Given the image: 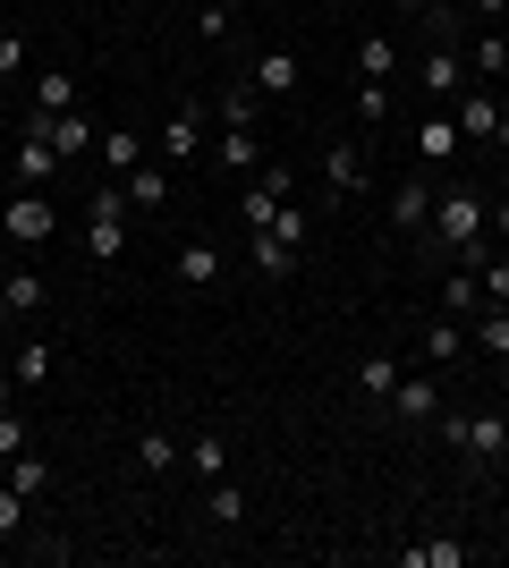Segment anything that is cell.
Segmentation results:
<instances>
[{
    "mask_svg": "<svg viewBox=\"0 0 509 568\" xmlns=\"http://www.w3.org/2000/svg\"><path fill=\"white\" fill-rule=\"evenodd\" d=\"M485 221H492V195H476V187H450V195H434V246L441 255H459V263H476L485 272Z\"/></svg>",
    "mask_w": 509,
    "mask_h": 568,
    "instance_id": "1",
    "label": "cell"
},
{
    "mask_svg": "<svg viewBox=\"0 0 509 568\" xmlns=\"http://www.w3.org/2000/svg\"><path fill=\"white\" fill-rule=\"evenodd\" d=\"M441 433H450V450H467V458H509V416L501 407H476V416H459V407H441Z\"/></svg>",
    "mask_w": 509,
    "mask_h": 568,
    "instance_id": "2",
    "label": "cell"
},
{
    "mask_svg": "<svg viewBox=\"0 0 509 568\" xmlns=\"http://www.w3.org/2000/svg\"><path fill=\"white\" fill-rule=\"evenodd\" d=\"M120 246H128V195H120V179L85 204V255L94 263H120Z\"/></svg>",
    "mask_w": 509,
    "mask_h": 568,
    "instance_id": "3",
    "label": "cell"
},
{
    "mask_svg": "<svg viewBox=\"0 0 509 568\" xmlns=\"http://www.w3.org/2000/svg\"><path fill=\"white\" fill-rule=\"evenodd\" d=\"M51 221H60V213H51V195L18 187V195H9V213H0V230L18 237V246H51Z\"/></svg>",
    "mask_w": 509,
    "mask_h": 568,
    "instance_id": "4",
    "label": "cell"
},
{
    "mask_svg": "<svg viewBox=\"0 0 509 568\" xmlns=\"http://www.w3.org/2000/svg\"><path fill=\"white\" fill-rule=\"evenodd\" d=\"M441 382L434 374H399V390H390V416H399V425H441Z\"/></svg>",
    "mask_w": 509,
    "mask_h": 568,
    "instance_id": "5",
    "label": "cell"
},
{
    "mask_svg": "<svg viewBox=\"0 0 509 568\" xmlns=\"http://www.w3.org/2000/svg\"><path fill=\"white\" fill-rule=\"evenodd\" d=\"M289 187H297V179H289V170H281V162H272L264 179H255V187L238 195V213H246V230H272V221H281V204H289Z\"/></svg>",
    "mask_w": 509,
    "mask_h": 568,
    "instance_id": "6",
    "label": "cell"
},
{
    "mask_svg": "<svg viewBox=\"0 0 509 568\" xmlns=\"http://www.w3.org/2000/svg\"><path fill=\"white\" fill-rule=\"evenodd\" d=\"M9 162H18V187H43L51 170H60V144H51L43 111H34V128H26V136H18V153H9Z\"/></svg>",
    "mask_w": 509,
    "mask_h": 568,
    "instance_id": "7",
    "label": "cell"
},
{
    "mask_svg": "<svg viewBox=\"0 0 509 568\" xmlns=\"http://www.w3.org/2000/svg\"><path fill=\"white\" fill-rule=\"evenodd\" d=\"M153 144H162V162H195V144H204V111H195V102H179V111L153 128Z\"/></svg>",
    "mask_w": 509,
    "mask_h": 568,
    "instance_id": "8",
    "label": "cell"
},
{
    "mask_svg": "<svg viewBox=\"0 0 509 568\" xmlns=\"http://www.w3.org/2000/svg\"><path fill=\"white\" fill-rule=\"evenodd\" d=\"M323 187H332V195H357L365 187V144L357 136H332V144H323Z\"/></svg>",
    "mask_w": 509,
    "mask_h": 568,
    "instance_id": "9",
    "label": "cell"
},
{
    "mask_svg": "<svg viewBox=\"0 0 509 568\" xmlns=\"http://www.w3.org/2000/svg\"><path fill=\"white\" fill-rule=\"evenodd\" d=\"M390 230H399V237H425V230H434V187H425V179H408V187L390 195Z\"/></svg>",
    "mask_w": 509,
    "mask_h": 568,
    "instance_id": "10",
    "label": "cell"
},
{
    "mask_svg": "<svg viewBox=\"0 0 509 568\" xmlns=\"http://www.w3.org/2000/svg\"><path fill=\"white\" fill-rule=\"evenodd\" d=\"M246 255H255V272H264V281H289L297 272V246L281 230H246Z\"/></svg>",
    "mask_w": 509,
    "mask_h": 568,
    "instance_id": "11",
    "label": "cell"
},
{
    "mask_svg": "<svg viewBox=\"0 0 509 568\" xmlns=\"http://www.w3.org/2000/svg\"><path fill=\"white\" fill-rule=\"evenodd\" d=\"M492 297H485V281H476V263H459L450 281H441V314H459V323H476Z\"/></svg>",
    "mask_w": 509,
    "mask_h": 568,
    "instance_id": "12",
    "label": "cell"
},
{
    "mask_svg": "<svg viewBox=\"0 0 509 568\" xmlns=\"http://www.w3.org/2000/svg\"><path fill=\"white\" fill-rule=\"evenodd\" d=\"M213 162H221V170H238V179H255V162H264V136H255V128H221V136H213Z\"/></svg>",
    "mask_w": 509,
    "mask_h": 568,
    "instance_id": "13",
    "label": "cell"
},
{
    "mask_svg": "<svg viewBox=\"0 0 509 568\" xmlns=\"http://www.w3.org/2000/svg\"><path fill=\"white\" fill-rule=\"evenodd\" d=\"M120 195L136 204V213H153V204H170V162H136L120 179Z\"/></svg>",
    "mask_w": 509,
    "mask_h": 568,
    "instance_id": "14",
    "label": "cell"
},
{
    "mask_svg": "<svg viewBox=\"0 0 509 568\" xmlns=\"http://www.w3.org/2000/svg\"><path fill=\"white\" fill-rule=\"evenodd\" d=\"M34 306H43V272H9V281H0V332L26 323Z\"/></svg>",
    "mask_w": 509,
    "mask_h": 568,
    "instance_id": "15",
    "label": "cell"
},
{
    "mask_svg": "<svg viewBox=\"0 0 509 568\" xmlns=\"http://www.w3.org/2000/svg\"><path fill=\"white\" fill-rule=\"evenodd\" d=\"M459 51H450V43H434V51H425V69H416V85H425V94H434V102H450V94H459Z\"/></svg>",
    "mask_w": 509,
    "mask_h": 568,
    "instance_id": "16",
    "label": "cell"
},
{
    "mask_svg": "<svg viewBox=\"0 0 509 568\" xmlns=\"http://www.w3.org/2000/svg\"><path fill=\"white\" fill-rule=\"evenodd\" d=\"M399 374H408L399 356H365V365H357V399H365V407H390V390H399Z\"/></svg>",
    "mask_w": 509,
    "mask_h": 568,
    "instance_id": "17",
    "label": "cell"
},
{
    "mask_svg": "<svg viewBox=\"0 0 509 568\" xmlns=\"http://www.w3.org/2000/svg\"><path fill=\"white\" fill-rule=\"evenodd\" d=\"M459 119L450 111H425V128H416V153H425V162H450V153H459Z\"/></svg>",
    "mask_w": 509,
    "mask_h": 568,
    "instance_id": "18",
    "label": "cell"
},
{
    "mask_svg": "<svg viewBox=\"0 0 509 568\" xmlns=\"http://www.w3.org/2000/svg\"><path fill=\"white\" fill-rule=\"evenodd\" d=\"M255 94H264V102L297 94V51H264V60H255Z\"/></svg>",
    "mask_w": 509,
    "mask_h": 568,
    "instance_id": "19",
    "label": "cell"
},
{
    "mask_svg": "<svg viewBox=\"0 0 509 568\" xmlns=\"http://www.w3.org/2000/svg\"><path fill=\"white\" fill-rule=\"evenodd\" d=\"M467 348H476V339H467V323H459V314H441L434 332H425V365H459Z\"/></svg>",
    "mask_w": 509,
    "mask_h": 568,
    "instance_id": "20",
    "label": "cell"
},
{
    "mask_svg": "<svg viewBox=\"0 0 509 568\" xmlns=\"http://www.w3.org/2000/svg\"><path fill=\"white\" fill-rule=\"evenodd\" d=\"M51 128V144H60V162H69V153H85V144H102V128L85 111H60V119H43Z\"/></svg>",
    "mask_w": 509,
    "mask_h": 568,
    "instance_id": "21",
    "label": "cell"
},
{
    "mask_svg": "<svg viewBox=\"0 0 509 568\" xmlns=\"http://www.w3.org/2000/svg\"><path fill=\"white\" fill-rule=\"evenodd\" d=\"M238 518H246V493L230 475H213V484H204V526H238Z\"/></svg>",
    "mask_w": 509,
    "mask_h": 568,
    "instance_id": "22",
    "label": "cell"
},
{
    "mask_svg": "<svg viewBox=\"0 0 509 568\" xmlns=\"http://www.w3.org/2000/svg\"><path fill=\"white\" fill-rule=\"evenodd\" d=\"M179 458H187V450H179V442H170L162 425H145V433H136V467H145V475H170Z\"/></svg>",
    "mask_w": 509,
    "mask_h": 568,
    "instance_id": "23",
    "label": "cell"
},
{
    "mask_svg": "<svg viewBox=\"0 0 509 568\" xmlns=\"http://www.w3.org/2000/svg\"><path fill=\"white\" fill-rule=\"evenodd\" d=\"M94 153H102V170H111V179H128V170L145 162V136H128V128H111V136H102Z\"/></svg>",
    "mask_w": 509,
    "mask_h": 568,
    "instance_id": "24",
    "label": "cell"
},
{
    "mask_svg": "<svg viewBox=\"0 0 509 568\" xmlns=\"http://www.w3.org/2000/svg\"><path fill=\"white\" fill-rule=\"evenodd\" d=\"M179 281H187V288H213L221 281V246H204V237L179 246Z\"/></svg>",
    "mask_w": 509,
    "mask_h": 568,
    "instance_id": "25",
    "label": "cell"
},
{
    "mask_svg": "<svg viewBox=\"0 0 509 568\" xmlns=\"http://www.w3.org/2000/svg\"><path fill=\"white\" fill-rule=\"evenodd\" d=\"M187 467H195V484L230 475V442H221V433H195V442H187Z\"/></svg>",
    "mask_w": 509,
    "mask_h": 568,
    "instance_id": "26",
    "label": "cell"
},
{
    "mask_svg": "<svg viewBox=\"0 0 509 568\" xmlns=\"http://www.w3.org/2000/svg\"><path fill=\"white\" fill-rule=\"evenodd\" d=\"M467 339H476L485 356H509V306H485L476 323H467Z\"/></svg>",
    "mask_w": 509,
    "mask_h": 568,
    "instance_id": "27",
    "label": "cell"
},
{
    "mask_svg": "<svg viewBox=\"0 0 509 568\" xmlns=\"http://www.w3.org/2000/svg\"><path fill=\"white\" fill-rule=\"evenodd\" d=\"M34 111H43V119L77 111V85H69V77H60V69H43V77H34Z\"/></svg>",
    "mask_w": 509,
    "mask_h": 568,
    "instance_id": "28",
    "label": "cell"
},
{
    "mask_svg": "<svg viewBox=\"0 0 509 568\" xmlns=\"http://www.w3.org/2000/svg\"><path fill=\"white\" fill-rule=\"evenodd\" d=\"M51 365H60V356H51V339H26L9 374H18V390H34V382H51Z\"/></svg>",
    "mask_w": 509,
    "mask_h": 568,
    "instance_id": "29",
    "label": "cell"
},
{
    "mask_svg": "<svg viewBox=\"0 0 509 568\" xmlns=\"http://www.w3.org/2000/svg\"><path fill=\"white\" fill-rule=\"evenodd\" d=\"M501 128V102L492 94H459V136H492Z\"/></svg>",
    "mask_w": 509,
    "mask_h": 568,
    "instance_id": "30",
    "label": "cell"
},
{
    "mask_svg": "<svg viewBox=\"0 0 509 568\" xmlns=\"http://www.w3.org/2000/svg\"><path fill=\"white\" fill-rule=\"evenodd\" d=\"M467 560V544H408L399 551V568H459Z\"/></svg>",
    "mask_w": 509,
    "mask_h": 568,
    "instance_id": "31",
    "label": "cell"
},
{
    "mask_svg": "<svg viewBox=\"0 0 509 568\" xmlns=\"http://www.w3.org/2000/svg\"><path fill=\"white\" fill-rule=\"evenodd\" d=\"M467 60H476V77H509V34H476Z\"/></svg>",
    "mask_w": 509,
    "mask_h": 568,
    "instance_id": "32",
    "label": "cell"
},
{
    "mask_svg": "<svg viewBox=\"0 0 509 568\" xmlns=\"http://www.w3.org/2000/svg\"><path fill=\"white\" fill-rule=\"evenodd\" d=\"M255 85H230V94H221V128H255Z\"/></svg>",
    "mask_w": 509,
    "mask_h": 568,
    "instance_id": "33",
    "label": "cell"
},
{
    "mask_svg": "<svg viewBox=\"0 0 509 568\" xmlns=\"http://www.w3.org/2000/svg\"><path fill=\"white\" fill-rule=\"evenodd\" d=\"M357 69L374 77V85H383V77L399 69V60H390V34H365V43H357Z\"/></svg>",
    "mask_w": 509,
    "mask_h": 568,
    "instance_id": "34",
    "label": "cell"
},
{
    "mask_svg": "<svg viewBox=\"0 0 509 568\" xmlns=\"http://www.w3.org/2000/svg\"><path fill=\"white\" fill-rule=\"evenodd\" d=\"M9 484H18V493L34 500V493H43V484H51V467H43V458H34V450H18V458H9Z\"/></svg>",
    "mask_w": 509,
    "mask_h": 568,
    "instance_id": "35",
    "label": "cell"
},
{
    "mask_svg": "<svg viewBox=\"0 0 509 568\" xmlns=\"http://www.w3.org/2000/svg\"><path fill=\"white\" fill-rule=\"evenodd\" d=\"M476 281H485L492 306H509V255H485V272H476Z\"/></svg>",
    "mask_w": 509,
    "mask_h": 568,
    "instance_id": "36",
    "label": "cell"
},
{
    "mask_svg": "<svg viewBox=\"0 0 509 568\" xmlns=\"http://www.w3.org/2000/svg\"><path fill=\"white\" fill-rule=\"evenodd\" d=\"M18 526H26V493H18V484H0V544H9Z\"/></svg>",
    "mask_w": 509,
    "mask_h": 568,
    "instance_id": "37",
    "label": "cell"
},
{
    "mask_svg": "<svg viewBox=\"0 0 509 568\" xmlns=\"http://www.w3.org/2000/svg\"><path fill=\"white\" fill-rule=\"evenodd\" d=\"M195 34H204V43H221V34H230V0H204V18H195Z\"/></svg>",
    "mask_w": 509,
    "mask_h": 568,
    "instance_id": "38",
    "label": "cell"
},
{
    "mask_svg": "<svg viewBox=\"0 0 509 568\" xmlns=\"http://www.w3.org/2000/svg\"><path fill=\"white\" fill-rule=\"evenodd\" d=\"M26 450V416L18 407H0V458H18Z\"/></svg>",
    "mask_w": 509,
    "mask_h": 568,
    "instance_id": "39",
    "label": "cell"
},
{
    "mask_svg": "<svg viewBox=\"0 0 509 568\" xmlns=\"http://www.w3.org/2000/svg\"><path fill=\"white\" fill-rule=\"evenodd\" d=\"M390 111V85H374V77H365V85H357V119H383Z\"/></svg>",
    "mask_w": 509,
    "mask_h": 568,
    "instance_id": "40",
    "label": "cell"
},
{
    "mask_svg": "<svg viewBox=\"0 0 509 568\" xmlns=\"http://www.w3.org/2000/svg\"><path fill=\"white\" fill-rule=\"evenodd\" d=\"M18 69H26V34H0V85H9Z\"/></svg>",
    "mask_w": 509,
    "mask_h": 568,
    "instance_id": "41",
    "label": "cell"
},
{
    "mask_svg": "<svg viewBox=\"0 0 509 568\" xmlns=\"http://www.w3.org/2000/svg\"><path fill=\"white\" fill-rule=\"evenodd\" d=\"M485 230H492V237L509 246V204H492V221H485Z\"/></svg>",
    "mask_w": 509,
    "mask_h": 568,
    "instance_id": "42",
    "label": "cell"
},
{
    "mask_svg": "<svg viewBox=\"0 0 509 568\" xmlns=\"http://www.w3.org/2000/svg\"><path fill=\"white\" fill-rule=\"evenodd\" d=\"M9 399H18V374H0V407H9Z\"/></svg>",
    "mask_w": 509,
    "mask_h": 568,
    "instance_id": "43",
    "label": "cell"
},
{
    "mask_svg": "<svg viewBox=\"0 0 509 568\" xmlns=\"http://www.w3.org/2000/svg\"><path fill=\"white\" fill-rule=\"evenodd\" d=\"M476 9H485V18H501V9H509V0H476Z\"/></svg>",
    "mask_w": 509,
    "mask_h": 568,
    "instance_id": "44",
    "label": "cell"
},
{
    "mask_svg": "<svg viewBox=\"0 0 509 568\" xmlns=\"http://www.w3.org/2000/svg\"><path fill=\"white\" fill-rule=\"evenodd\" d=\"M492 144H509V111H501V128H492Z\"/></svg>",
    "mask_w": 509,
    "mask_h": 568,
    "instance_id": "45",
    "label": "cell"
},
{
    "mask_svg": "<svg viewBox=\"0 0 509 568\" xmlns=\"http://www.w3.org/2000/svg\"><path fill=\"white\" fill-rule=\"evenodd\" d=\"M399 9H434V0H399Z\"/></svg>",
    "mask_w": 509,
    "mask_h": 568,
    "instance_id": "46",
    "label": "cell"
},
{
    "mask_svg": "<svg viewBox=\"0 0 509 568\" xmlns=\"http://www.w3.org/2000/svg\"><path fill=\"white\" fill-rule=\"evenodd\" d=\"M0 128H9V94H0Z\"/></svg>",
    "mask_w": 509,
    "mask_h": 568,
    "instance_id": "47",
    "label": "cell"
}]
</instances>
